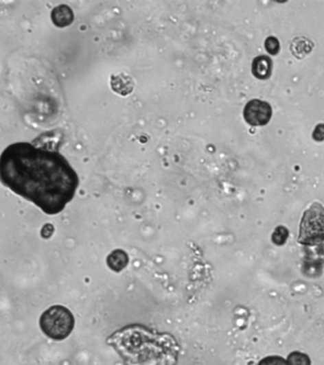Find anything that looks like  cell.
I'll return each instance as SVG.
<instances>
[{
    "label": "cell",
    "instance_id": "7c38bea8",
    "mask_svg": "<svg viewBox=\"0 0 324 365\" xmlns=\"http://www.w3.org/2000/svg\"><path fill=\"white\" fill-rule=\"evenodd\" d=\"M259 365H288V361L279 356H270L264 357L259 362Z\"/></svg>",
    "mask_w": 324,
    "mask_h": 365
},
{
    "label": "cell",
    "instance_id": "7a4b0ae2",
    "mask_svg": "<svg viewBox=\"0 0 324 365\" xmlns=\"http://www.w3.org/2000/svg\"><path fill=\"white\" fill-rule=\"evenodd\" d=\"M126 365H175L179 345L172 335L143 325H128L108 339Z\"/></svg>",
    "mask_w": 324,
    "mask_h": 365
},
{
    "label": "cell",
    "instance_id": "4fadbf2b",
    "mask_svg": "<svg viewBox=\"0 0 324 365\" xmlns=\"http://www.w3.org/2000/svg\"><path fill=\"white\" fill-rule=\"evenodd\" d=\"M313 139L316 142H321L324 140V124H319L313 132Z\"/></svg>",
    "mask_w": 324,
    "mask_h": 365
},
{
    "label": "cell",
    "instance_id": "3957f363",
    "mask_svg": "<svg viewBox=\"0 0 324 365\" xmlns=\"http://www.w3.org/2000/svg\"><path fill=\"white\" fill-rule=\"evenodd\" d=\"M74 317L73 313L63 305H54L41 315L39 325L47 337L56 340H63L73 332Z\"/></svg>",
    "mask_w": 324,
    "mask_h": 365
},
{
    "label": "cell",
    "instance_id": "8fae6325",
    "mask_svg": "<svg viewBox=\"0 0 324 365\" xmlns=\"http://www.w3.org/2000/svg\"><path fill=\"white\" fill-rule=\"evenodd\" d=\"M264 46H266L267 53L272 54V56H275V54L279 53V42L274 36L267 38L266 42H264Z\"/></svg>",
    "mask_w": 324,
    "mask_h": 365
},
{
    "label": "cell",
    "instance_id": "277c9868",
    "mask_svg": "<svg viewBox=\"0 0 324 365\" xmlns=\"http://www.w3.org/2000/svg\"><path fill=\"white\" fill-rule=\"evenodd\" d=\"M321 241H324V208L315 203L304 212L299 242L304 245H313Z\"/></svg>",
    "mask_w": 324,
    "mask_h": 365
},
{
    "label": "cell",
    "instance_id": "8992f818",
    "mask_svg": "<svg viewBox=\"0 0 324 365\" xmlns=\"http://www.w3.org/2000/svg\"><path fill=\"white\" fill-rule=\"evenodd\" d=\"M252 73L255 78L266 80L271 76L272 60L267 56H259L252 63Z\"/></svg>",
    "mask_w": 324,
    "mask_h": 365
},
{
    "label": "cell",
    "instance_id": "30bf717a",
    "mask_svg": "<svg viewBox=\"0 0 324 365\" xmlns=\"http://www.w3.org/2000/svg\"><path fill=\"white\" fill-rule=\"evenodd\" d=\"M288 231L284 226H278L272 234V242L277 246H283L288 240Z\"/></svg>",
    "mask_w": 324,
    "mask_h": 365
},
{
    "label": "cell",
    "instance_id": "ba28073f",
    "mask_svg": "<svg viewBox=\"0 0 324 365\" xmlns=\"http://www.w3.org/2000/svg\"><path fill=\"white\" fill-rule=\"evenodd\" d=\"M313 44L310 40L304 38H296L292 42L291 51L298 58H303L304 56L310 53Z\"/></svg>",
    "mask_w": 324,
    "mask_h": 365
},
{
    "label": "cell",
    "instance_id": "5b68a950",
    "mask_svg": "<svg viewBox=\"0 0 324 365\" xmlns=\"http://www.w3.org/2000/svg\"><path fill=\"white\" fill-rule=\"evenodd\" d=\"M244 117L251 126L268 124L272 117L271 106L264 101L253 99L247 103L244 110Z\"/></svg>",
    "mask_w": 324,
    "mask_h": 365
},
{
    "label": "cell",
    "instance_id": "52a82bcc",
    "mask_svg": "<svg viewBox=\"0 0 324 365\" xmlns=\"http://www.w3.org/2000/svg\"><path fill=\"white\" fill-rule=\"evenodd\" d=\"M107 263L108 268L115 272L124 270L128 263V256L122 249H116L108 256Z\"/></svg>",
    "mask_w": 324,
    "mask_h": 365
},
{
    "label": "cell",
    "instance_id": "9c48e42d",
    "mask_svg": "<svg viewBox=\"0 0 324 365\" xmlns=\"http://www.w3.org/2000/svg\"><path fill=\"white\" fill-rule=\"evenodd\" d=\"M288 364V365H311V361L308 355L296 351L289 355Z\"/></svg>",
    "mask_w": 324,
    "mask_h": 365
},
{
    "label": "cell",
    "instance_id": "6da1fadb",
    "mask_svg": "<svg viewBox=\"0 0 324 365\" xmlns=\"http://www.w3.org/2000/svg\"><path fill=\"white\" fill-rule=\"evenodd\" d=\"M0 178L44 213L56 215L76 196L78 175L56 150L27 142L10 145L0 156Z\"/></svg>",
    "mask_w": 324,
    "mask_h": 365
}]
</instances>
